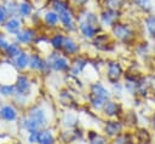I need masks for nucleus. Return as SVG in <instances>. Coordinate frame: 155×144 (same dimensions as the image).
<instances>
[{"instance_id": "473e14b6", "label": "nucleus", "mask_w": 155, "mask_h": 144, "mask_svg": "<svg viewBox=\"0 0 155 144\" xmlns=\"http://www.w3.org/2000/svg\"><path fill=\"white\" fill-rule=\"evenodd\" d=\"M110 91H111V94H113L114 97L120 98V97L124 94V92H125V86H124V83H122L121 81H119V82L111 83Z\"/></svg>"}, {"instance_id": "7c9ffc66", "label": "nucleus", "mask_w": 155, "mask_h": 144, "mask_svg": "<svg viewBox=\"0 0 155 144\" xmlns=\"http://www.w3.org/2000/svg\"><path fill=\"white\" fill-rule=\"evenodd\" d=\"M16 93L15 83H1L0 82V97L12 98Z\"/></svg>"}, {"instance_id": "58836bf2", "label": "nucleus", "mask_w": 155, "mask_h": 144, "mask_svg": "<svg viewBox=\"0 0 155 144\" xmlns=\"http://www.w3.org/2000/svg\"><path fill=\"white\" fill-rule=\"evenodd\" d=\"M11 144H22L21 142H13V143H11Z\"/></svg>"}, {"instance_id": "a878e982", "label": "nucleus", "mask_w": 155, "mask_h": 144, "mask_svg": "<svg viewBox=\"0 0 155 144\" xmlns=\"http://www.w3.org/2000/svg\"><path fill=\"white\" fill-rule=\"evenodd\" d=\"M142 24H143V28H144L147 35L155 40V13L151 12L149 15H145Z\"/></svg>"}, {"instance_id": "0eeeda50", "label": "nucleus", "mask_w": 155, "mask_h": 144, "mask_svg": "<svg viewBox=\"0 0 155 144\" xmlns=\"http://www.w3.org/2000/svg\"><path fill=\"white\" fill-rule=\"evenodd\" d=\"M59 15V29H62L65 34H76L78 31V18L76 10L70 7Z\"/></svg>"}, {"instance_id": "4be33fe9", "label": "nucleus", "mask_w": 155, "mask_h": 144, "mask_svg": "<svg viewBox=\"0 0 155 144\" xmlns=\"http://www.w3.org/2000/svg\"><path fill=\"white\" fill-rule=\"evenodd\" d=\"M48 34V44L52 51H61L63 42H64V38H65V33L62 29H56L52 30Z\"/></svg>"}, {"instance_id": "f704fd0d", "label": "nucleus", "mask_w": 155, "mask_h": 144, "mask_svg": "<svg viewBox=\"0 0 155 144\" xmlns=\"http://www.w3.org/2000/svg\"><path fill=\"white\" fill-rule=\"evenodd\" d=\"M92 1H93V0H69V2L71 4V6H73L75 10H80V8L88 7Z\"/></svg>"}, {"instance_id": "9d476101", "label": "nucleus", "mask_w": 155, "mask_h": 144, "mask_svg": "<svg viewBox=\"0 0 155 144\" xmlns=\"http://www.w3.org/2000/svg\"><path fill=\"white\" fill-rule=\"evenodd\" d=\"M33 80L31 76L28 75L25 71L18 73L16 80H15V87H16V94L24 97L30 100V96L33 94Z\"/></svg>"}, {"instance_id": "f257e3e1", "label": "nucleus", "mask_w": 155, "mask_h": 144, "mask_svg": "<svg viewBox=\"0 0 155 144\" xmlns=\"http://www.w3.org/2000/svg\"><path fill=\"white\" fill-rule=\"evenodd\" d=\"M48 114L41 104H34L28 106L27 113L21 117L19 126L25 133L38 131L40 128L48 127Z\"/></svg>"}, {"instance_id": "dca6fc26", "label": "nucleus", "mask_w": 155, "mask_h": 144, "mask_svg": "<svg viewBox=\"0 0 155 144\" xmlns=\"http://www.w3.org/2000/svg\"><path fill=\"white\" fill-rule=\"evenodd\" d=\"M88 65H90L88 57L80 53V54H78V56H75L70 59V68H69L68 74L79 77L85 73V70L87 69Z\"/></svg>"}, {"instance_id": "412c9836", "label": "nucleus", "mask_w": 155, "mask_h": 144, "mask_svg": "<svg viewBox=\"0 0 155 144\" xmlns=\"http://www.w3.org/2000/svg\"><path fill=\"white\" fill-rule=\"evenodd\" d=\"M36 133V142L35 144H56L57 137L52 128L45 127L35 131Z\"/></svg>"}, {"instance_id": "a19ab883", "label": "nucleus", "mask_w": 155, "mask_h": 144, "mask_svg": "<svg viewBox=\"0 0 155 144\" xmlns=\"http://www.w3.org/2000/svg\"><path fill=\"white\" fill-rule=\"evenodd\" d=\"M142 144H148V143H142Z\"/></svg>"}, {"instance_id": "bb28decb", "label": "nucleus", "mask_w": 155, "mask_h": 144, "mask_svg": "<svg viewBox=\"0 0 155 144\" xmlns=\"http://www.w3.org/2000/svg\"><path fill=\"white\" fill-rule=\"evenodd\" d=\"M86 137L88 144H110V138H108L104 133H99L97 131H87Z\"/></svg>"}, {"instance_id": "c9c22d12", "label": "nucleus", "mask_w": 155, "mask_h": 144, "mask_svg": "<svg viewBox=\"0 0 155 144\" xmlns=\"http://www.w3.org/2000/svg\"><path fill=\"white\" fill-rule=\"evenodd\" d=\"M8 18H10V16H8V13H7V11H6L2 1H0V28L4 27V24L6 23V21Z\"/></svg>"}, {"instance_id": "9b49d317", "label": "nucleus", "mask_w": 155, "mask_h": 144, "mask_svg": "<svg viewBox=\"0 0 155 144\" xmlns=\"http://www.w3.org/2000/svg\"><path fill=\"white\" fill-rule=\"evenodd\" d=\"M28 70L31 74H47V73H50L46 56L38 52V51H30Z\"/></svg>"}, {"instance_id": "ddd939ff", "label": "nucleus", "mask_w": 155, "mask_h": 144, "mask_svg": "<svg viewBox=\"0 0 155 144\" xmlns=\"http://www.w3.org/2000/svg\"><path fill=\"white\" fill-rule=\"evenodd\" d=\"M41 18H42V28H45L47 33L59 29V15L51 7H46L41 11Z\"/></svg>"}, {"instance_id": "f3484780", "label": "nucleus", "mask_w": 155, "mask_h": 144, "mask_svg": "<svg viewBox=\"0 0 155 144\" xmlns=\"http://www.w3.org/2000/svg\"><path fill=\"white\" fill-rule=\"evenodd\" d=\"M102 115L105 119H120L124 115L122 111V105L120 102L115 100V99H109L102 108L101 110Z\"/></svg>"}, {"instance_id": "c85d7f7f", "label": "nucleus", "mask_w": 155, "mask_h": 144, "mask_svg": "<svg viewBox=\"0 0 155 144\" xmlns=\"http://www.w3.org/2000/svg\"><path fill=\"white\" fill-rule=\"evenodd\" d=\"M62 125L65 128H75L79 125V117L76 114L68 111L64 114V116L62 117Z\"/></svg>"}, {"instance_id": "f8f14e48", "label": "nucleus", "mask_w": 155, "mask_h": 144, "mask_svg": "<svg viewBox=\"0 0 155 144\" xmlns=\"http://www.w3.org/2000/svg\"><path fill=\"white\" fill-rule=\"evenodd\" d=\"M61 52H63L65 56L73 58L80 53H82V45L75 36V34H67L64 38V42L62 46Z\"/></svg>"}, {"instance_id": "39448f33", "label": "nucleus", "mask_w": 155, "mask_h": 144, "mask_svg": "<svg viewBox=\"0 0 155 144\" xmlns=\"http://www.w3.org/2000/svg\"><path fill=\"white\" fill-rule=\"evenodd\" d=\"M104 74L107 81L111 85L115 82H119L124 79L125 75V67L122 62L115 58H109L104 63Z\"/></svg>"}, {"instance_id": "1a4fd4ad", "label": "nucleus", "mask_w": 155, "mask_h": 144, "mask_svg": "<svg viewBox=\"0 0 155 144\" xmlns=\"http://www.w3.org/2000/svg\"><path fill=\"white\" fill-rule=\"evenodd\" d=\"M90 42L92 47H94L99 52H113L116 41L111 38L109 30H102Z\"/></svg>"}, {"instance_id": "5701e85b", "label": "nucleus", "mask_w": 155, "mask_h": 144, "mask_svg": "<svg viewBox=\"0 0 155 144\" xmlns=\"http://www.w3.org/2000/svg\"><path fill=\"white\" fill-rule=\"evenodd\" d=\"M36 11L34 4L30 0H18V13L17 16L21 17L23 21H28L30 16Z\"/></svg>"}, {"instance_id": "4c0bfd02", "label": "nucleus", "mask_w": 155, "mask_h": 144, "mask_svg": "<svg viewBox=\"0 0 155 144\" xmlns=\"http://www.w3.org/2000/svg\"><path fill=\"white\" fill-rule=\"evenodd\" d=\"M151 126H153V129L155 131V113L153 115V119H151Z\"/></svg>"}, {"instance_id": "b1692460", "label": "nucleus", "mask_w": 155, "mask_h": 144, "mask_svg": "<svg viewBox=\"0 0 155 144\" xmlns=\"http://www.w3.org/2000/svg\"><path fill=\"white\" fill-rule=\"evenodd\" d=\"M130 6H132L139 13L149 15L154 11V2L153 0H130Z\"/></svg>"}, {"instance_id": "393cba45", "label": "nucleus", "mask_w": 155, "mask_h": 144, "mask_svg": "<svg viewBox=\"0 0 155 144\" xmlns=\"http://www.w3.org/2000/svg\"><path fill=\"white\" fill-rule=\"evenodd\" d=\"M99 7H107L119 11H125L126 6L130 4V0H97Z\"/></svg>"}, {"instance_id": "6e6552de", "label": "nucleus", "mask_w": 155, "mask_h": 144, "mask_svg": "<svg viewBox=\"0 0 155 144\" xmlns=\"http://www.w3.org/2000/svg\"><path fill=\"white\" fill-rule=\"evenodd\" d=\"M98 16H99L101 27L104 30H109L116 22H119L120 19L124 18V11L107 8V7H99Z\"/></svg>"}, {"instance_id": "e433bc0d", "label": "nucleus", "mask_w": 155, "mask_h": 144, "mask_svg": "<svg viewBox=\"0 0 155 144\" xmlns=\"http://www.w3.org/2000/svg\"><path fill=\"white\" fill-rule=\"evenodd\" d=\"M7 44H8V39H7L6 33L0 30V52H1V53H2V51L5 50V47L7 46Z\"/></svg>"}, {"instance_id": "a211bd4d", "label": "nucleus", "mask_w": 155, "mask_h": 144, "mask_svg": "<svg viewBox=\"0 0 155 144\" xmlns=\"http://www.w3.org/2000/svg\"><path fill=\"white\" fill-rule=\"evenodd\" d=\"M0 119L5 122H16L19 120V111L12 103H6L0 106Z\"/></svg>"}, {"instance_id": "f03ea898", "label": "nucleus", "mask_w": 155, "mask_h": 144, "mask_svg": "<svg viewBox=\"0 0 155 144\" xmlns=\"http://www.w3.org/2000/svg\"><path fill=\"white\" fill-rule=\"evenodd\" d=\"M111 98H113V94H111L110 88H108L102 81L96 80L92 83H90L86 99H87L90 108L93 111L101 113L103 105Z\"/></svg>"}, {"instance_id": "aec40b11", "label": "nucleus", "mask_w": 155, "mask_h": 144, "mask_svg": "<svg viewBox=\"0 0 155 144\" xmlns=\"http://www.w3.org/2000/svg\"><path fill=\"white\" fill-rule=\"evenodd\" d=\"M29 58H30V51H28V48H23L13 59H11V62L18 73H23L28 70Z\"/></svg>"}, {"instance_id": "72a5a7b5", "label": "nucleus", "mask_w": 155, "mask_h": 144, "mask_svg": "<svg viewBox=\"0 0 155 144\" xmlns=\"http://www.w3.org/2000/svg\"><path fill=\"white\" fill-rule=\"evenodd\" d=\"M134 52L138 54V56H144L149 52V44L145 41V42H136L134 45Z\"/></svg>"}, {"instance_id": "4468645a", "label": "nucleus", "mask_w": 155, "mask_h": 144, "mask_svg": "<svg viewBox=\"0 0 155 144\" xmlns=\"http://www.w3.org/2000/svg\"><path fill=\"white\" fill-rule=\"evenodd\" d=\"M125 129V123L120 119H105L102 123V132L108 138H114Z\"/></svg>"}, {"instance_id": "7ed1b4c3", "label": "nucleus", "mask_w": 155, "mask_h": 144, "mask_svg": "<svg viewBox=\"0 0 155 144\" xmlns=\"http://www.w3.org/2000/svg\"><path fill=\"white\" fill-rule=\"evenodd\" d=\"M109 33L111 35V38L121 44V45H136L137 42V30L133 25V23L126 21L125 18L120 19L119 22H116L110 29Z\"/></svg>"}, {"instance_id": "2eb2a0df", "label": "nucleus", "mask_w": 155, "mask_h": 144, "mask_svg": "<svg viewBox=\"0 0 155 144\" xmlns=\"http://www.w3.org/2000/svg\"><path fill=\"white\" fill-rule=\"evenodd\" d=\"M102 30H104V29L101 25H93V24H90L87 22L79 21L78 22V31H76V34L79 35L80 39H82L85 41H91Z\"/></svg>"}, {"instance_id": "2f4dec72", "label": "nucleus", "mask_w": 155, "mask_h": 144, "mask_svg": "<svg viewBox=\"0 0 155 144\" xmlns=\"http://www.w3.org/2000/svg\"><path fill=\"white\" fill-rule=\"evenodd\" d=\"M2 4H4V6H5L10 17L17 16V13H18V0H4Z\"/></svg>"}, {"instance_id": "c756f323", "label": "nucleus", "mask_w": 155, "mask_h": 144, "mask_svg": "<svg viewBox=\"0 0 155 144\" xmlns=\"http://www.w3.org/2000/svg\"><path fill=\"white\" fill-rule=\"evenodd\" d=\"M110 144H134V138L128 132H121L110 139Z\"/></svg>"}, {"instance_id": "6ab92c4d", "label": "nucleus", "mask_w": 155, "mask_h": 144, "mask_svg": "<svg viewBox=\"0 0 155 144\" xmlns=\"http://www.w3.org/2000/svg\"><path fill=\"white\" fill-rule=\"evenodd\" d=\"M25 25V21H23L21 17L18 16H13V17H10L6 23L4 24L2 29L6 33V35H10V36H15L23 27Z\"/></svg>"}, {"instance_id": "cd10ccee", "label": "nucleus", "mask_w": 155, "mask_h": 144, "mask_svg": "<svg viewBox=\"0 0 155 144\" xmlns=\"http://www.w3.org/2000/svg\"><path fill=\"white\" fill-rule=\"evenodd\" d=\"M23 50V47L17 42V41H8L7 46L5 47V50L2 51V54L7 58V59H13L21 51Z\"/></svg>"}, {"instance_id": "20e7f679", "label": "nucleus", "mask_w": 155, "mask_h": 144, "mask_svg": "<svg viewBox=\"0 0 155 144\" xmlns=\"http://www.w3.org/2000/svg\"><path fill=\"white\" fill-rule=\"evenodd\" d=\"M70 57L65 56L61 51H50L46 54V61L50 73L56 74H68L70 68Z\"/></svg>"}, {"instance_id": "ea45409f", "label": "nucleus", "mask_w": 155, "mask_h": 144, "mask_svg": "<svg viewBox=\"0 0 155 144\" xmlns=\"http://www.w3.org/2000/svg\"><path fill=\"white\" fill-rule=\"evenodd\" d=\"M46 1H47V4H50V2H52L53 0H46Z\"/></svg>"}, {"instance_id": "423d86ee", "label": "nucleus", "mask_w": 155, "mask_h": 144, "mask_svg": "<svg viewBox=\"0 0 155 144\" xmlns=\"http://www.w3.org/2000/svg\"><path fill=\"white\" fill-rule=\"evenodd\" d=\"M41 30L36 27L33 25H24L15 36L13 40L17 41L23 48H28V47H33L34 44L36 42V39L39 38Z\"/></svg>"}]
</instances>
